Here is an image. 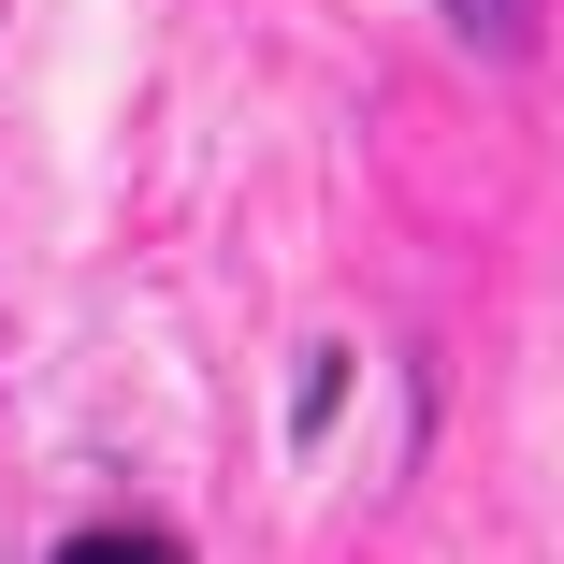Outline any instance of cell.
<instances>
[{"label":"cell","mask_w":564,"mask_h":564,"mask_svg":"<svg viewBox=\"0 0 564 564\" xmlns=\"http://www.w3.org/2000/svg\"><path fill=\"white\" fill-rule=\"evenodd\" d=\"M434 15L464 30L478 58H521V44H535V0H434Z\"/></svg>","instance_id":"2"},{"label":"cell","mask_w":564,"mask_h":564,"mask_svg":"<svg viewBox=\"0 0 564 564\" xmlns=\"http://www.w3.org/2000/svg\"><path fill=\"white\" fill-rule=\"evenodd\" d=\"M333 405H348V348H318L304 391H290V434H333Z\"/></svg>","instance_id":"3"},{"label":"cell","mask_w":564,"mask_h":564,"mask_svg":"<svg viewBox=\"0 0 564 564\" xmlns=\"http://www.w3.org/2000/svg\"><path fill=\"white\" fill-rule=\"evenodd\" d=\"M58 564H188V535L174 521H87V535H58Z\"/></svg>","instance_id":"1"}]
</instances>
